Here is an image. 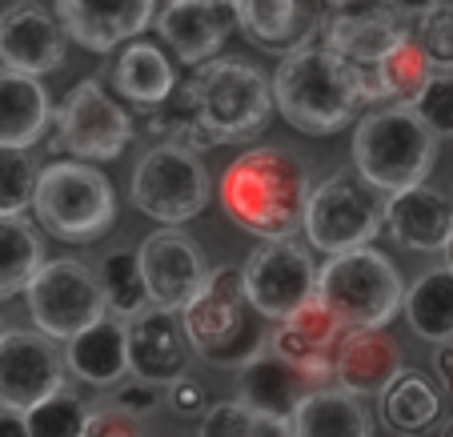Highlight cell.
Masks as SVG:
<instances>
[{
  "label": "cell",
  "instance_id": "ee69618b",
  "mask_svg": "<svg viewBox=\"0 0 453 437\" xmlns=\"http://www.w3.org/2000/svg\"><path fill=\"white\" fill-rule=\"evenodd\" d=\"M434 369H437V378H441L445 394L453 397V341H441L434 353Z\"/></svg>",
  "mask_w": 453,
  "mask_h": 437
},
{
  "label": "cell",
  "instance_id": "7402d4cb",
  "mask_svg": "<svg viewBox=\"0 0 453 437\" xmlns=\"http://www.w3.org/2000/svg\"><path fill=\"white\" fill-rule=\"evenodd\" d=\"M402 369H405L402 345L385 329H349L342 353H337L334 381L365 402V397H381L402 378Z\"/></svg>",
  "mask_w": 453,
  "mask_h": 437
},
{
  "label": "cell",
  "instance_id": "484cf974",
  "mask_svg": "<svg viewBox=\"0 0 453 437\" xmlns=\"http://www.w3.org/2000/svg\"><path fill=\"white\" fill-rule=\"evenodd\" d=\"M65 361L88 386H117L128 373V329L120 318H104L65 341Z\"/></svg>",
  "mask_w": 453,
  "mask_h": 437
},
{
  "label": "cell",
  "instance_id": "836d02e7",
  "mask_svg": "<svg viewBox=\"0 0 453 437\" xmlns=\"http://www.w3.org/2000/svg\"><path fill=\"white\" fill-rule=\"evenodd\" d=\"M149 133L161 141H173V145H188L205 153L213 149V137H209L205 120L197 112V101H193V88H188V77H180L173 85V93L165 96L157 109H149Z\"/></svg>",
  "mask_w": 453,
  "mask_h": 437
},
{
  "label": "cell",
  "instance_id": "f907efd6",
  "mask_svg": "<svg viewBox=\"0 0 453 437\" xmlns=\"http://www.w3.org/2000/svg\"><path fill=\"white\" fill-rule=\"evenodd\" d=\"M229 4H233V0H229Z\"/></svg>",
  "mask_w": 453,
  "mask_h": 437
},
{
  "label": "cell",
  "instance_id": "2e32d148",
  "mask_svg": "<svg viewBox=\"0 0 453 437\" xmlns=\"http://www.w3.org/2000/svg\"><path fill=\"white\" fill-rule=\"evenodd\" d=\"M125 329H128V373L133 378L153 381L161 389L188 378L193 345L185 337L180 313L149 305V309H141L137 318H128Z\"/></svg>",
  "mask_w": 453,
  "mask_h": 437
},
{
  "label": "cell",
  "instance_id": "f6af8a7d",
  "mask_svg": "<svg viewBox=\"0 0 453 437\" xmlns=\"http://www.w3.org/2000/svg\"><path fill=\"white\" fill-rule=\"evenodd\" d=\"M0 437H28V426H25V413L0 410Z\"/></svg>",
  "mask_w": 453,
  "mask_h": 437
},
{
  "label": "cell",
  "instance_id": "60d3db41",
  "mask_svg": "<svg viewBox=\"0 0 453 437\" xmlns=\"http://www.w3.org/2000/svg\"><path fill=\"white\" fill-rule=\"evenodd\" d=\"M117 405H120V410H128V413H137V418H145V413H153L157 405H161V386L133 378L128 386H120Z\"/></svg>",
  "mask_w": 453,
  "mask_h": 437
},
{
  "label": "cell",
  "instance_id": "9a60e30c",
  "mask_svg": "<svg viewBox=\"0 0 453 437\" xmlns=\"http://www.w3.org/2000/svg\"><path fill=\"white\" fill-rule=\"evenodd\" d=\"M345 337H349V326H345L321 297H313L309 305H301L297 313L277 321L273 337H269V349L289 361L293 369L309 373L317 386H326V381L334 378L337 353H342Z\"/></svg>",
  "mask_w": 453,
  "mask_h": 437
},
{
  "label": "cell",
  "instance_id": "e575fe53",
  "mask_svg": "<svg viewBox=\"0 0 453 437\" xmlns=\"http://www.w3.org/2000/svg\"><path fill=\"white\" fill-rule=\"evenodd\" d=\"M88 421V405L81 402L77 389H57L52 397H44L41 405L25 413V426L28 437H81Z\"/></svg>",
  "mask_w": 453,
  "mask_h": 437
},
{
  "label": "cell",
  "instance_id": "8d00e7d4",
  "mask_svg": "<svg viewBox=\"0 0 453 437\" xmlns=\"http://www.w3.org/2000/svg\"><path fill=\"white\" fill-rule=\"evenodd\" d=\"M413 33H418L426 57L434 60V69L453 73V4L449 0H437L429 12H421Z\"/></svg>",
  "mask_w": 453,
  "mask_h": 437
},
{
  "label": "cell",
  "instance_id": "b9f144b4",
  "mask_svg": "<svg viewBox=\"0 0 453 437\" xmlns=\"http://www.w3.org/2000/svg\"><path fill=\"white\" fill-rule=\"evenodd\" d=\"M169 405L173 413H180V418H193V413L205 410V386L193 378H180L169 386Z\"/></svg>",
  "mask_w": 453,
  "mask_h": 437
},
{
  "label": "cell",
  "instance_id": "3957f363",
  "mask_svg": "<svg viewBox=\"0 0 453 437\" xmlns=\"http://www.w3.org/2000/svg\"><path fill=\"white\" fill-rule=\"evenodd\" d=\"M180 326L201 361L213 369H245L269 349L265 318L245 293L241 269H213L209 285L180 309Z\"/></svg>",
  "mask_w": 453,
  "mask_h": 437
},
{
  "label": "cell",
  "instance_id": "277c9868",
  "mask_svg": "<svg viewBox=\"0 0 453 437\" xmlns=\"http://www.w3.org/2000/svg\"><path fill=\"white\" fill-rule=\"evenodd\" d=\"M437 161V133L410 104H381L365 112L353 133V169L381 193L426 185Z\"/></svg>",
  "mask_w": 453,
  "mask_h": 437
},
{
  "label": "cell",
  "instance_id": "6da1fadb",
  "mask_svg": "<svg viewBox=\"0 0 453 437\" xmlns=\"http://www.w3.org/2000/svg\"><path fill=\"white\" fill-rule=\"evenodd\" d=\"M313 180L297 153L281 145H253L225 169L217 197L237 229L257 241H281L305 229Z\"/></svg>",
  "mask_w": 453,
  "mask_h": 437
},
{
  "label": "cell",
  "instance_id": "83f0119b",
  "mask_svg": "<svg viewBox=\"0 0 453 437\" xmlns=\"http://www.w3.org/2000/svg\"><path fill=\"white\" fill-rule=\"evenodd\" d=\"M297 437H373L361 397L342 386H313L293 413Z\"/></svg>",
  "mask_w": 453,
  "mask_h": 437
},
{
  "label": "cell",
  "instance_id": "cb8c5ba5",
  "mask_svg": "<svg viewBox=\"0 0 453 437\" xmlns=\"http://www.w3.org/2000/svg\"><path fill=\"white\" fill-rule=\"evenodd\" d=\"M434 60L426 57L418 33H405L394 49L385 52L377 65L361 69V88H365V104H413L421 88L434 77Z\"/></svg>",
  "mask_w": 453,
  "mask_h": 437
},
{
  "label": "cell",
  "instance_id": "30bf717a",
  "mask_svg": "<svg viewBox=\"0 0 453 437\" xmlns=\"http://www.w3.org/2000/svg\"><path fill=\"white\" fill-rule=\"evenodd\" d=\"M25 301L33 326L49 334L52 341H69L81 329L104 321V313H109L101 277L77 257L44 261L41 273L25 289Z\"/></svg>",
  "mask_w": 453,
  "mask_h": 437
},
{
  "label": "cell",
  "instance_id": "ab89813d",
  "mask_svg": "<svg viewBox=\"0 0 453 437\" xmlns=\"http://www.w3.org/2000/svg\"><path fill=\"white\" fill-rule=\"evenodd\" d=\"M81 437H141V418L120 410V405H104V410H88V421Z\"/></svg>",
  "mask_w": 453,
  "mask_h": 437
},
{
  "label": "cell",
  "instance_id": "5b68a950",
  "mask_svg": "<svg viewBox=\"0 0 453 437\" xmlns=\"http://www.w3.org/2000/svg\"><path fill=\"white\" fill-rule=\"evenodd\" d=\"M33 213L44 233L69 245L104 237L117 221V193L109 177L88 161H52L36 177Z\"/></svg>",
  "mask_w": 453,
  "mask_h": 437
},
{
  "label": "cell",
  "instance_id": "7c38bea8",
  "mask_svg": "<svg viewBox=\"0 0 453 437\" xmlns=\"http://www.w3.org/2000/svg\"><path fill=\"white\" fill-rule=\"evenodd\" d=\"M317 273L321 269L313 265V253L293 237L261 241L241 265L245 293L265 321H285L301 305H309L317 297Z\"/></svg>",
  "mask_w": 453,
  "mask_h": 437
},
{
  "label": "cell",
  "instance_id": "f1b7e54d",
  "mask_svg": "<svg viewBox=\"0 0 453 437\" xmlns=\"http://www.w3.org/2000/svg\"><path fill=\"white\" fill-rule=\"evenodd\" d=\"M112 85L125 96L128 104H141V109H157L165 96L177 85V73H173L169 57H165L157 44L149 41H128V49L117 57L112 65Z\"/></svg>",
  "mask_w": 453,
  "mask_h": 437
},
{
  "label": "cell",
  "instance_id": "d6a6232c",
  "mask_svg": "<svg viewBox=\"0 0 453 437\" xmlns=\"http://www.w3.org/2000/svg\"><path fill=\"white\" fill-rule=\"evenodd\" d=\"M441 413V397L434 394L421 373L402 369V378L381 394V418L397 429V433H426Z\"/></svg>",
  "mask_w": 453,
  "mask_h": 437
},
{
  "label": "cell",
  "instance_id": "8992f818",
  "mask_svg": "<svg viewBox=\"0 0 453 437\" xmlns=\"http://www.w3.org/2000/svg\"><path fill=\"white\" fill-rule=\"evenodd\" d=\"M188 88L213 145L249 141L273 117V85L237 57H213L188 73Z\"/></svg>",
  "mask_w": 453,
  "mask_h": 437
},
{
  "label": "cell",
  "instance_id": "4316f807",
  "mask_svg": "<svg viewBox=\"0 0 453 437\" xmlns=\"http://www.w3.org/2000/svg\"><path fill=\"white\" fill-rule=\"evenodd\" d=\"M49 117H52V104L41 77L0 65V145H12V149L36 145Z\"/></svg>",
  "mask_w": 453,
  "mask_h": 437
},
{
  "label": "cell",
  "instance_id": "9c48e42d",
  "mask_svg": "<svg viewBox=\"0 0 453 437\" xmlns=\"http://www.w3.org/2000/svg\"><path fill=\"white\" fill-rule=\"evenodd\" d=\"M209 189H213V185H209V169L197 149L161 141V145H153L141 157L128 197H133V205L145 217H153V221L185 225L205 209Z\"/></svg>",
  "mask_w": 453,
  "mask_h": 437
},
{
  "label": "cell",
  "instance_id": "74e56055",
  "mask_svg": "<svg viewBox=\"0 0 453 437\" xmlns=\"http://www.w3.org/2000/svg\"><path fill=\"white\" fill-rule=\"evenodd\" d=\"M410 109L426 120L437 137H453V73H434Z\"/></svg>",
  "mask_w": 453,
  "mask_h": 437
},
{
  "label": "cell",
  "instance_id": "ffe728a7",
  "mask_svg": "<svg viewBox=\"0 0 453 437\" xmlns=\"http://www.w3.org/2000/svg\"><path fill=\"white\" fill-rule=\"evenodd\" d=\"M237 25L249 41L269 52H293L317 44V33L326 36L329 20L313 9V0H233Z\"/></svg>",
  "mask_w": 453,
  "mask_h": 437
},
{
  "label": "cell",
  "instance_id": "7a4b0ae2",
  "mask_svg": "<svg viewBox=\"0 0 453 437\" xmlns=\"http://www.w3.org/2000/svg\"><path fill=\"white\" fill-rule=\"evenodd\" d=\"M269 85H273L277 112L309 137L342 133L365 104L361 65L345 60L329 44H305V49L285 52Z\"/></svg>",
  "mask_w": 453,
  "mask_h": 437
},
{
  "label": "cell",
  "instance_id": "603a6c76",
  "mask_svg": "<svg viewBox=\"0 0 453 437\" xmlns=\"http://www.w3.org/2000/svg\"><path fill=\"white\" fill-rule=\"evenodd\" d=\"M405 33H410V28H405L402 12H397L389 0H373L365 9L337 12L326 25V44L334 52H342L345 60L369 69V65H377Z\"/></svg>",
  "mask_w": 453,
  "mask_h": 437
},
{
  "label": "cell",
  "instance_id": "52a82bcc",
  "mask_svg": "<svg viewBox=\"0 0 453 437\" xmlns=\"http://www.w3.org/2000/svg\"><path fill=\"white\" fill-rule=\"evenodd\" d=\"M317 297L334 309L349 329H385L402 313L405 285L394 261L377 249H349L329 257L317 273Z\"/></svg>",
  "mask_w": 453,
  "mask_h": 437
},
{
  "label": "cell",
  "instance_id": "d6986e66",
  "mask_svg": "<svg viewBox=\"0 0 453 437\" xmlns=\"http://www.w3.org/2000/svg\"><path fill=\"white\" fill-rule=\"evenodd\" d=\"M157 0H57V17L88 52H112L117 44L145 33L157 17Z\"/></svg>",
  "mask_w": 453,
  "mask_h": 437
},
{
  "label": "cell",
  "instance_id": "44dd1931",
  "mask_svg": "<svg viewBox=\"0 0 453 437\" xmlns=\"http://www.w3.org/2000/svg\"><path fill=\"white\" fill-rule=\"evenodd\" d=\"M385 229L402 249L413 253H445L453 237V201L429 185L389 193L385 209Z\"/></svg>",
  "mask_w": 453,
  "mask_h": 437
},
{
  "label": "cell",
  "instance_id": "f35d334b",
  "mask_svg": "<svg viewBox=\"0 0 453 437\" xmlns=\"http://www.w3.org/2000/svg\"><path fill=\"white\" fill-rule=\"evenodd\" d=\"M257 413L245 402H217L201 418V437H253Z\"/></svg>",
  "mask_w": 453,
  "mask_h": 437
},
{
  "label": "cell",
  "instance_id": "8fae6325",
  "mask_svg": "<svg viewBox=\"0 0 453 437\" xmlns=\"http://www.w3.org/2000/svg\"><path fill=\"white\" fill-rule=\"evenodd\" d=\"M52 120H57V149L73 153L77 161H117L133 145V117L93 77L65 93Z\"/></svg>",
  "mask_w": 453,
  "mask_h": 437
},
{
  "label": "cell",
  "instance_id": "d590c367",
  "mask_svg": "<svg viewBox=\"0 0 453 437\" xmlns=\"http://www.w3.org/2000/svg\"><path fill=\"white\" fill-rule=\"evenodd\" d=\"M36 177H41V169L33 165V157L25 149L0 145V213L17 217L25 209H33Z\"/></svg>",
  "mask_w": 453,
  "mask_h": 437
},
{
  "label": "cell",
  "instance_id": "7dc6e473",
  "mask_svg": "<svg viewBox=\"0 0 453 437\" xmlns=\"http://www.w3.org/2000/svg\"><path fill=\"white\" fill-rule=\"evenodd\" d=\"M445 265L453 269V237H449V245H445Z\"/></svg>",
  "mask_w": 453,
  "mask_h": 437
},
{
  "label": "cell",
  "instance_id": "4fadbf2b",
  "mask_svg": "<svg viewBox=\"0 0 453 437\" xmlns=\"http://www.w3.org/2000/svg\"><path fill=\"white\" fill-rule=\"evenodd\" d=\"M65 369L57 341L41 329H4L0 334V410L28 413L65 389Z\"/></svg>",
  "mask_w": 453,
  "mask_h": 437
},
{
  "label": "cell",
  "instance_id": "5bb4252c",
  "mask_svg": "<svg viewBox=\"0 0 453 437\" xmlns=\"http://www.w3.org/2000/svg\"><path fill=\"white\" fill-rule=\"evenodd\" d=\"M137 253H141V269H145L153 305L173 309V313H180L213 277V269L205 261V249L193 237L177 233V225H165V229L149 233Z\"/></svg>",
  "mask_w": 453,
  "mask_h": 437
},
{
  "label": "cell",
  "instance_id": "c3c4849f",
  "mask_svg": "<svg viewBox=\"0 0 453 437\" xmlns=\"http://www.w3.org/2000/svg\"><path fill=\"white\" fill-rule=\"evenodd\" d=\"M441 437H453V418H449V421H445V426H441Z\"/></svg>",
  "mask_w": 453,
  "mask_h": 437
},
{
  "label": "cell",
  "instance_id": "bcb514c9",
  "mask_svg": "<svg viewBox=\"0 0 453 437\" xmlns=\"http://www.w3.org/2000/svg\"><path fill=\"white\" fill-rule=\"evenodd\" d=\"M389 4H394V9L402 12V17H421V12L434 9L437 0H389Z\"/></svg>",
  "mask_w": 453,
  "mask_h": 437
},
{
  "label": "cell",
  "instance_id": "7bdbcfd3",
  "mask_svg": "<svg viewBox=\"0 0 453 437\" xmlns=\"http://www.w3.org/2000/svg\"><path fill=\"white\" fill-rule=\"evenodd\" d=\"M257 413V410H253ZM253 437H297L293 418H273V413H257V429Z\"/></svg>",
  "mask_w": 453,
  "mask_h": 437
},
{
  "label": "cell",
  "instance_id": "f546056e",
  "mask_svg": "<svg viewBox=\"0 0 453 437\" xmlns=\"http://www.w3.org/2000/svg\"><path fill=\"white\" fill-rule=\"evenodd\" d=\"M405 321L418 337L441 345L453 341V269H429L405 289Z\"/></svg>",
  "mask_w": 453,
  "mask_h": 437
},
{
  "label": "cell",
  "instance_id": "d4e9b609",
  "mask_svg": "<svg viewBox=\"0 0 453 437\" xmlns=\"http://www.w3.org/2000/svg\"><path fill=\"white\" fill-rule=\"evenodd\" d=\"M317 381L301 369H293L285 357H277L273 349H265L257 361H249L241 369V402L257 413H273V418H293L301 405V397L313 389Z\"/></svg>",
  "mask_w": 453,
  "mask_h": 437
},
{
  "label": "cell",
  "instance_id": "4dcf8cb0",
  "mask_svg": "<svg viewBox=\"0 0 453 437\" xmlns=\"http://www.w3.org/2000/svg\"><path fill=\"white\" fill-rule=\"evenodd\" d=\"M44 265V249L36 237L33 221L25 217H4L0 213V305L33 285V277Z\"/></svg>",
  "mask_w": 453,
  "mask_h": 437
},
{
  "label": "cell",
  "instance_id": "e0dca14e",
  "mask_svg": "<svg viewBox=\"0 0 453 437\" xmlns=\"http://www.w3.org/2000/svg\"><path fill=\"white\" fill-rule=\"evenodd\" d=\"M65 25L36 0H17L0 12V65L17 73H44L65 65Z\"/></svg>",
  "mask_w": 453,
  "mask_h": 437
},
{
  "label": "cell",
  "instance_id": "681fc988",
  "mask_svg": "<svg viewBox=\"0 0 453 437\" xmlns=\"http://www.w3.org/2000/svg\"><path fill=\"white\" fill-rule=\"evenodd\" d=\"M449 193H453V172H449Z\"/></svg>",
  "mask_w": 453,
  "mask_h": 437
},
{
  "label": "cell",
  "instance_id": "1f68e13d",
  "mask_svg": "<svg viewBox=\"0 0 453 437\" xmlns=\"http://www.w3.org/2000/svg\"><path fill=\"white\" fill-rule=\"evenodd\" d=\"M96 277H101V289H104V301H109L112 318L128 321V318H137L141 309L153 305L145 269H141V253H133V249H112V253H104Z\"/></svg>",
  "mask_w": 453,
  "mask_h": 437
},
{
  "label": "cell",
  "instance_id": "ba28073f",
  "mask_svg": "<svg viewBox=\"0 0 453 437\" xmlns=\"http://www.w3.org/2000/svg\"><path fill=\"white\" fill-rule=\"evenodd\" d=\"M385 193L357 169H342L309 193L305 237L313 249L337 257L349 249H365L385 225Z\"/></svg>",
  "mask_w": 453,
  "mask_h": 437
},
{
  "label": "cell",
  "instance_id": "ac0fdd59",
  "mask_svg": "<svg viewBox=\"0 0 453 437\" xmlns=\"http://www.w3.org/2000/svg\"><path fill=\"white\" fill-rule=\"evenodd\" d=\"M153 28L185 65H205L221 57L225 41L237 28V12L229 0H165Z\"/></svg>",
  "mask_w": 453,
  "mask_h": 437
}]
</instances>
